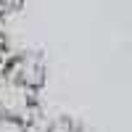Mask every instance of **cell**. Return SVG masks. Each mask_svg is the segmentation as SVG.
Segmentation results:
<instances>
[{
  "label": "cell",
  "mask_w": 132,
  "mask_h": 132,
  "mask_svg": "<svg viewBox=\"0 0 132 132\" xmlns=\"http://www.w3.org/2000/svg\"><path fill=\"white\" fill-rule=\"evenodd\" d=\"M37 116V93L13 79L0 66V119L13 127H24Z\"/></svg>",
  "instance_id": "6da1fadb"
},
{
  "label": "cell",
  "mask_w": 132,
  "mask_h": 132,
  "mask_svg": "<svg viewBox=\"0 0 132 132\" xmlns=\"http://www.w3.org/2000/svg\"><path fill=\"white\" fill-rule=\"evenodd\" d=\"M24 0H0V13H5V11H16Z\"/></svg>",
  "instance_id": "277c9868"
},
{
  "label": "cell",
  "mask_w": 132,
  "mask_h": 132,
  "mask_svg": "<svg viewBox=\"0 0 132 132\" xmlns=\"http://www.w3.org/2000/svg\"><path fill=\"white\" fill-rule=\"evenodd\" d=\"M8 58V48H5V27H3V19H0V66L5 63Z\"/></svg>",
  "instance_id": "3957f363"
},
{
  "label": "cell",
  "mask_w": 132,
  "mask_h": 132,
  "mask_svg": "<svg viewBox=\"0 0 132 132\" xmlns=\"http://www.w3.org/2000/svg\"><path fill=\"white\" fill-rule=\"evenodd\" d=\"M3 69L13 77V79H19L21 85H27L29 90H35V93L40 90V85L45 82V63H42V58L37 53H32V50L8 53Z\"/></svg>",
  "instance_id": "7a4b0ae2"
}]
</instances>
